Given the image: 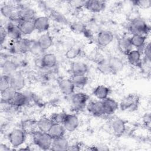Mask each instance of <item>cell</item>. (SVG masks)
Segmentation results:
<instances>
[{
    "label": "cell",
    "mask_w": 151,
    "mask_h": 151,
    "mask_svg": "<svg viewBox=\"0 0 151 151\" xmlns=\"http://www.w3.org/2000/svg\"><path fill=\"white\" fill-rule=\"evenodd\" d=\"M31 134L35 145L42 150H50L53 139L48 133L36 130Z\"/></svg>",
    "instance_id": "1"
},
{
    "label": "cell",
    "mask_w": 151,
    "mask_h": 151,
    "mask_svg": "<svg viewBox=\"0 0 151 151\" xmlns=\"http://www.w3.org/2000/svg\"><path fill=\"white\" fill-rule=\"evenodd\" d=\"M129 29L132 35L137 34L147 36L150 28L143 19L136 17L131 20L129 25Z\"/></svg>",
    "instance_id": "2"
},
{
    "label": "cell",
    "mask_w": 151,
    "mask_h": 151,
    "mask_svg": "<svg viewBox=\"0 0 151 151\" xmlns=\"http://www.w3.org/2000/svg\"><path fill=\"white\" fill-rule=\"evenodd\" d=\"M139 102L140 98L138 95L129 94L122 99L119 107L123 111H134L137 109Z\"/></svg>",
    "instance_id": "3"
},
{
    "label": "cell",
    "mask_w": 151,
    "mask_h": 151,
    "mask_svg": "<svg viewBox=\"0 0 151 151\" xmlns=\"http://www.w3.org/2000/svg\"><path fill=\"white\" fill-rule=\"evenodd\" d=\"M27 133L22 129H15L12 130L8 136L11 145L14 147L21 146L26 139Z\"/></svg>",
    "instance_id": "4"
},
{
    "label": "cell",
    "mask_w": 151,
    "mask_h": 151,
    "mask_svg": "<svg viewBox=\"0 0 151 151\" xmlns=\"http://www.w3.org/2000/svg\"><path fill=\"white\" fill-rule=\"evenodd\" d=\"M88 99V94L83 92H78L71 95V102L75 110H81L87 106Z\"/></svg>",
    "instance_id": "5"
},
{
    "label": "cell",
    "mask_w": 151,
    "mask_h": 151,
    "mask_svg": "<svg viewBox=\"0 0 151 151\" xmlns=\"http://www.w3.org/2000/svg\"><path fill=\"white\" fill-rule=\"evenodd\" d=\"M57 83L60 91L65 96H70L74 94L75 86L71 78L60 77L57 80Z\"/></svg>",
    "instance_id": "6"
},
{
    "label": "cell",
    "mask_w": 151,
    "mask_h": 151,
    "mask_svg": "<svg viewBox=\"0 0 151 151\" xmlns=\"http://www.w3.org/2000/svg\"><path fill=\"white\" fill-rule=\"evenodd\" d=\"M126 122L120 118L113 119L110 122V128L113 134L117 137H121L126 132Z\"/></svg>",
    "instance_id": "7"
},
{
    "label": "cell",
    "mask_w": 151,
    "mask_h": 151,
    "mask_svg": "<svg viewBox=\"0 0 151 151\" xmlns=\"http://www.w3.org/2000/svg\"><path fill=\"white\" fill-rule=\"evenodd\" d=\"M10 86L17 91H20L25 85V80L21 72L16 71L9 76Z\"/></svg>",
    "instance_id": "8"
},
{
    "label": "cell",
    "mask_w": 151,
    "mask_h": 151,
    "mask_svg": "<svg viewBox=\"0 0 151 151\" xmlns=\"http://www.w3.org/2000/svg\"><path fill=\"white\" fill-rule=\"evenodd\" d=\"M80 124L78 117L73 114L66 113L63 125L66 131L73 132L76 130Z\"/></svg>",
    "instance_id": "9"
},
{
    "label": "cell",
    "mask_w": 151,
    "mask_h": 151,
    "mask_svg": "<svg viewBox=\"0 0 151 151\" xmlns=\"http://www.w3.org/2000/svg\"><path fill=\"white\" fill-rule=\"evenodd\" d=\"M87 110L94 116L100 117L106 115L102 100L91 101L87 104Z\"/></svg>",
    "instance_id": "10"
},
{
    "label": "cell",
    "mask_w": 151,
    "mask_h": 151,
    "mask_svg": "<svg viewBox=\"0 0 151 151\" xmlns=\"http://www.w3.org/2000/svg\"><path fill=\"white\" fill-rule=\"evenodd\" d=\"M83 5L88 11L94 13H98L104 9L106 4L105 1L101 0H89L84 1Z\"/></svg>",
    "instance_id": "11"
},
{
    "label": "cell",
    "mask_w": 151,
    "mask_h": 151,
    "mask_svg": "<svg viewBox=\"0 0 151 151\" xmlns=\"http://www.w3.org/2000/svg\"><path fill=\"white\" fill-rule=\"evenodd\" d=\"M113 38L112 32L109 30H101L97 34V43L100 47H106L112 42Z\"/></svg>",
    "instance_id": "12"
},
{
    "label": "cell",
    "mask_w": 151,
    "mask_h": 151,
    "mask_svg": "<svg viewBox=\"0 0 151 151\" xmlns=\"http://www.w3.org/2000/svg\"><path fill=\"white\" fill-rule=\"evenodd\" d=\"M8 36L13 41L17 42L22 39V34L17 24L9 22L6 27Z\"/></svg>",
    "instance_id": "13"
},
{
    "label": "cell",
    "mask_w": 151,
    "mask_h": 151,
    "mask_svg": "<svg viewBox=\"0 0 151 151\" xmlns=\"http://www.w3.org/2000/svg\"><path fill=\"white\" fill-rule=\"evenodd\" d=\"M107 60L111 73L116 74L123 70L124 63L120 58L116 56H110Z\"/></svg>",
    "instance_id": "14"
},
{
    "label": "cell",
    "mask_w": 151,
    "mask_h": 151,
    "mask_svg": "<svg viewBox=\"0 0 151 151\" xmlns=\"http://www.w3.org/2000/svg\"><path fill=\"white\" fill-rule=\"evenodd\" d=\"M70 70L72 76H84L88 71V65L81 61H74L71 64Z\"/></svg>",
    "instance_id": "15"
},
{
    "label": "cell",
    "mask_w": 151,
    "mask_h": 151,
    "mask_svg": "<svg viewBox=\"0 0 151 151\" xmlns=\"http://www.w3.org/2000/svg\"><path fill=\"white\" fill-rule=\"evenodd\" d=\"M127 58L129 63L134 66L142 67V53L139 50H132L127 54Z\"/></svg>",
    "instance_id": "16"
},
{
    "label": "cell",
    "mask_w": 151,
    "mask_h": 151,
    "mask_svg": "<svg viewBox=\"0 0 151 151\" xmlns=\"http://www.w3.org/2000/svg\"><path fill=\"white\" fill-rule=\"evenodd\" d=\"M20 20L34 21L37 17L34 10L28 6H21L17 8Z\"/></svg>",
    "instance_id": "17"
},
{
    "label": "cell",
    "mask_w": 151,
    "mask_h": 151,
    "mask_svg": "<svg viewBox=\"0 0 151 151\" xmlns=\"http://www.w3.org/2000/svg\"><path fill=\"white\" fill-rule=\"evenodd\" d=\"M68 146V141L67 139L64 136L52 140L50 150L54 151L67 150Z\"/></svg>",
    "instance_id": "18"
},
{
    "label": "cell",
    "mask_w": 151,
    "mask_h": 151,
    "mask_svg": "<svg viewBox=\"0 0 151 151\" xmlns=\"http://www.w3.org/2000/svg\"><path fill=\"white\" fill-rule=\"evenodd\" d=\"M35 29L39 32L47 31L50 27V21L47 17L42 16L37 17L34 20Z\"/></svg>",
    "instance_id": "19"
},
{
    "label": "cell",
    "mask_w": 151,
    "mask_h": 151,
    "mask_svg": "<svg viewBox=\"0 0 151 151\" xmlns=\"http://www.w3.org/2000/svg\"><path fill=\"white\" fill-rule=\"evenodd\" d=\"M105 114L110 115L113 114L119 107V103L113 99L108 97L102 100Z\"/></svg>",
    "instance_id": "20"
},
{
    "label": "cell",
    "mask_w": 151,
    "mask_h": 151,
    "mask_svg": "<svg viewBox=\"0 0 151 151\" xmlns=\"http://www.w3.org/2000/svg\"><path fill=\"white\" fill-rule=\"evenodd\" d=\"M57 63L56 56L52 53H46L44 54L41 58V66L45 68H51L54 67Z\"/></svg>",
    "instance_id": "21"
},
{
    "label": "cell",
    "mask_w": 151,
    "mask_h": 151,
    "mask_svg": "<svg viewBox=\"0 0 151 151\" xmlns=\"http://www.w3.org/2000/svg\"><path fill=\"white\" fill-rule=\"evenodd\" d=\"M37 42L41 50L44 52L52 46L53 40L52 37L48 33H45L40 36Z\"/></svg>",
    "instance_id": "22"
},
{
    "label": "cell",
    "mask_w": 151,
    "mask_h": 151,
    "mask_svg": "<svg viewBox=\"0 0 151 151\" xmlns=\"http://www.w3.org/2000/svg\"><path fill=\"white\" fill-rule=\"evenodd\" d=\"M66 130L63 125L58 123H53L47 132L52 139L64 136Z\"/></svg>",
    "instance_id": "23"
},
{
    "label": "cell",
    "mask_w": 151,
    "mask_h": 151,
    "mask_svg": "<svg viewBox=\"0 0 151 151\" xmlns=\"http://www.w3.org/2000/svg\"><path fill=\"white\" fill-rule=\"evenodd\" d=\"M28 101V97L20 91H17L9 102V104L13 107H20L24 106Z\"/></svg>",
    "instance_id": "24"
},
{
    "label": "cell",
    "mask_w": 151,
    "mask_h": 151,
    "mask_svg": "<svg viewBox=\"0 0 151 151\" xmlns=\"http://www.w3.org/2000/svg\"><path fill=\"white\" fill-rule=\"evenodd\" d=\"M129 38L132 47H134L137 48V50H139V51H140V50H143L146 44L147 36L133 34Z\"/></svg>",
    "instance_id": "25"
},
{
    "label": "cell",
    "mask_w": 151,
    "mask_h": 151,
    "mask_svg": "<svg viewBox=\"0 0 151 151\" xmlns=\"http://www.w3.org/2000/svg\"><path fill=\"white\" fill-rule=\"evenodd\" d=\"M110 93V88L103 85H99L96 87L93 90V94L100 100H103L107 98Z\"/></svg>",
    "instance_id": "26"
},
{
    "label": "cell",
    "mask_w": 151,
    "mask_h": 151,
    "mask_svg": "<svg viewBox=\"0 0 151 151\" xmlns=\"http://www.w3.org/2000/svg\"><path fill=\"white\" fill-rule=\"evenodd\" d=\"M117 47L119 50L123 54H127L132 50V45L130 41L129 37H122L117 40Z\"/></svg>",
    "instance_id": "27"
},
{
    "label": "cell",
    "mask_w": 151,
    "mask_h": 151,
    "mask_svg": "<svg viewBox=\"0 0 151 151\" xmlns=\"http://www.w3.org/2000/svg\"><path fill=\"white\" fill-rule=\"evenodd\" d=\"M22 35H29L33 32L35 29L34 21H22L20 20L17 24Z\"/></svg>",
    "instance_id": "28"
},
{
    "label": "cell",
    "mask_w": 151,
    "mask_h": 151,
    "mask_svg": "<svg viewBox=\"0 0 151 151\" xmlns=\"http://www.w3.org/2000/svg\"><path fill=\"white\" fill-rule=\"evenodd\" d=\"M18 65L12 60H6L2 65V70L4 74L10 76L17 71Z\"/></svg>",
    "instance_id": "29"
},
{
    "label": "cell",
    "mask_w": 151,
    "mask_h": 151,
    "mask_svg": "<svg viewBox=\"0 0 151 151\" xmlns=\"http://www.w3.org/2000/svg\"><path fill=\"white\" fill-rule=\"evenodd\" d=\"M53 123L50 118L42 117L37 121L38 130L42 132L47 133Z\"/></svg>",
    "instance_id": "30"
},
{
    "label": "cell",
    "mask_w": 151,
    "mask_h": 151,
    "mask_svg": "<svg viewBox=\"0 0 151 151\" xmlns=\"http://www.w3.org/2000/svg\"><path fill=\"white\" fill-rule=\"evenodd\" d=\"M17 91L11 86L4 91H1V103H4V104H9Z\"/></svg>",
    "instance_id": "31"
},
{
    "label": "cell",
    "mask_w": 151,
    "mask_h": 151,
    "mask_svg": "<svg viewBox=\"0 0 151 151\" xmlns=\"http://www.w3.org/2000/svg\"><path fill=\"white\" fill-rule=\"evenodd\" d=\"M36 127H37V121L34 120L28 119L21 123V129L27 134H31L33 132L36 130Z\"/></svg>",
    "instance_id": "32"
},
{
    "label": "cell",
    "mask_w": 151,
    "mask_h": 151,
    "mask_svg": "<svg viewBox=\"0 0 151 151\" xmlns=\"http://www.w3.org/2000/svg\"><path fill=\"white\" fill-rule=\"evenodd\" d=\"M71 80L76 88H83L88 83V78L86 76H72Z\"/></svg>",
    "instance_id": "33"
},
{
    "label": "cell",
    "mask_w": 151,
    "mask_h": 151,
    "mask_svg": "<svg viewBox=\"0 0 151 151\" xmlns=\"http://www.w3.org/2000/svg\"><path fill=\"white\" fill-rule=\"evenodd\" d=\"M29 40L22 38L20 40L15 42V49L20 53H26L29 52Z\"/></svg>",
    "instance_id": "34"
},
{
    "label": "cell",
    "mask_w": 151,
    "mask_h": 151,
    "mask_svg": "<svg viewBox=\"0 0 151 151\" xmlns=\"http://www.w3.org/2000/svg\"><path fill=\"white\" fill-rule=\"evenodd\" d=\"M16 11L17 9H15L13 5L10 4H5L1 8V12L2 16L9 19H11Z\"/></svg>",
    "instance_id": "35"
},
{
    "label": "cell",
    "mask_w": 151,
    "mask_h": 151,
    "mask_svg": "<svg viewBox=\"0 0 151 151\" xmlns=\"http://www.w3.org/2000/svg\"><path fill=\"white\" fill-rule=\"evenodd\" d=\"M70 27L71 30L76 34L87 33L86 25L81 22H74L70 24Z\"/></svg>",
    "instance_id": "36"
},
{
    "label": "cell",
    "mask_w": 151,
    "mask_h": 151,
    "mask_svg": "<svg viewBox=\"0 0 151 151\" xmlns=\"http://www.w3.org/2000/svg\"><path fill=\"white\" fill-rule=\"evenodd\" d=\"M97 68L100 72H101L103 74H110V70L109 66L108 60L107 59H101L100 60L98 63H97Z\"/></svg>",
    "instance_id": "37"
},
{
    "label": "cell",
    "mask_w": 151,
    "mask_h": 151,
    "mask_svg": "<svg viewBox=\"0 0 151 151\" xmlns=\"http://www.w3.org/2000/svg\"><path fill=\"white\" fill-rule=\"evenodd\" d=\"M29 52L34 55H38L42 51L41 50L37 41L29 40Z\"/></svg>",
    "instance_id": "38"
},
{
    "label": "cell",
    "mask_w": 151,
    "mask_h": 151,
    "mask_svg": "<svg viewBox=\"0 0 151 151\" xmlns=\"http://www.w3.org/2000/svg\"><path fill=\"white\" fill-rule=\"evenodd\" d=\"M81 53V49L78 47H73L68 49L66 53L65 57L67 58L72 60L77 58Z\"/></svg>",
    "instance_id": "39"
},
{
    "label": "cell",
    "mask_w": 151,
    "mask_h": 151,
    "mask_svg": "<svg viewBox=\"0 0 151 151\" xmlns=\"http://www.w3.org/2000/svg\"><path fill=\"white\" fill-rule=\"evenodd\" d=\"M67 113L64 112H60V113H53L51 117H50L51 120L54 123H58V124H63L65 116Z\"/></svg>",
    "instance_id": "40"
},
{
    "label": "cell",
    "mask_w": 151,
    "mask_h": 151,
    "mask_svg": "<svg viewBox=\"0 0 151 151\" xmlns=\"http://www.w3.org/2000/svg\"><path fill=\"white\" fill-rule=\"evenodd\" d=\"M10 87V77L8 75L3 74L1 77L0 91H4Z\"/></svg>",
    "instance_id": "41"
},
{
    "label": "cell",
    "mask_w": 151,
    "mask_h": 151,
    "mask_svg": "<svg viewBox=\"0 0 151 151\" xmlns=\"http://www.w3.org/2000/svg\"><path fill=\"white\" fill-rule=\"evenodd\" d=\"M51 17L56 22H60L61 24H64L67 23V21L66 18L61 13H60L58 11H54L51 12Z\"/></svg>",
    "instance_id": "42"
},
{
    "label": "cell",
    "mask_w": 151,
    "mask_h": 151,
    "mask_svg": "<svg viewBox=\"0 0 151 151\" xmlns=\"http://www.w3.org/2000/svg\"><path fill=\"white\" fill-rule=\"evenodd\" d=\"M142 51L144 55V60L146 62L150 63L151 60V45L150 42L145 44Z\"/></svg>",
    "instance_id": "43"
},
{
    "label": "cell",
    "mask_w": 151,
    "mask_h": 151,
    "mask_svg": "<svg viewBox=\"0 0 151 151\" xmlns=\"http://www.w3.org/2000/svg\"><path fill=\"white\" fill-rule=\"evenodd\" d=\"M134 5L141 8H148L151 5V1L149 0H143V1H133Z\"/></svg>",
    "instance_id": "44"
},
{
    "label": "cell",
    "mask_w": 151,
    "mask_h": 151,
    "mask_svg": "<svg viewBox=\"0 0 151 151\" xmlns=\"http://www.w3.org/2000/svg\"><path fill=\"white\" fill-rule=\"evenodd\" d=\"M7 35H7L6 28L1 25L0 27V42L1 45L5 42V40Z\"/></svg>",
    "instance_id": "45"
},
{
    "label": "cell",
    "mask_w": 151,
    "mask_h": 151,
    "mask_svg": "<svg viewBox=\"0 0 151 151\" xmlns=\"http://www.w3.org/2000/svg\"><path fill=\"white\" fill-rule=\"evenodd\" d=\"M80 150V146L78 143L69 145L67 150Z\"/></svg>",
    "instance_id": "46"
},
{
    "label": "cell",
    "mask_w": 151,
    "mask_h": 151,
    "mask_svg": "<svg viewBox=\"0 0 151 151\" xmlns=\"http://www.w3.org/2000/svg\"><path fill=\"white\" fill-rule=\"evenodd\" d=\"M11 150L10 147L7 146L6 145L2 144V143L1 144V145H0V151H7V150Z\"/></svg>",
    "instance_id": "47"
}]
</instances>
